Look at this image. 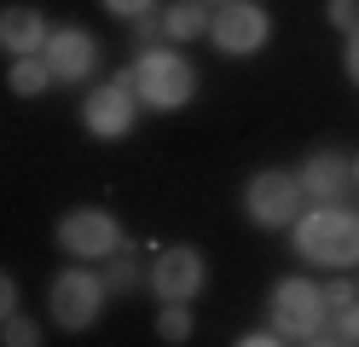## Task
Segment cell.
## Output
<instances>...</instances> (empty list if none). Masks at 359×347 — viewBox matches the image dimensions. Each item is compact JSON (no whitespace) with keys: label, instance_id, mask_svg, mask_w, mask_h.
<instances>
[{"label":"cell","instance_id":"1","mask_svg":"<svg viewBox=\"0 0 359 347\" xmlns=\"http://www.w3.org/2000/svg\"><path fill=\"white\" fill-rule=\"evenodd\" d=\"M290 243L307 266H325V272H348L359 266V208L348 203H307L296 226H290Z\"/></svg>","mask_w":359,"mask_h":347},{"label":"cell","instance_id":"2","mask_svg":"<svg viewBox=\"0 0 359 347\" xmlns=\"http://www.w3.org/2000/svg\"><path fill=\"white\" fill-rule=\"evenodd\" d=\"M128 69H133V93H140V104H145V110L174 116V110H186V104L197 99V64L180 53L174 41L140 46Z\"/></svg>","mask_w":359,"mask_h":347},{"label":"cell","instance_id":"3","mask_svg":"<svg viewBox=\"0 0 359 347\" xmlns=\"http://www.w3.org/2000/svg\"><path fill=\"white\" fill-rule=\"evenodd\" d=\"M104 301H110L104 272H93V261H70L47 284V318L58 330H93L104 318Z\"/></svg>","mask_w":359,"mask_h":347},{"label":"cell","instance_id":"4","mask_svg":"<svg viewBox=\"0 0 359 347\" xmlns=\"http://www.w3.org/2000/svg\"><path fill=\"white\" fill-rule=\"evenodd\" d=\"M266 318H273V330L284 341H307L319 347V330H325V290L313 284V278L290 272L273 284V295H266Z\"/></svg>","mask_w":359,"mask_h":347},{"label":"cell","instance_id":"5","mask_svg":"<svg viewBox=\"0 0 359 347\" xmlns=\"http://www.w3.org/2000/svg\"><path fill=\"white\" fill-rule=\"evenodd\" d=\"M302 208H307V191L290 168H261L243 185V220L261 226V231H290Z\"/></svg>","mask_w":359,"mask_h":347},{"label":"cell","instance_id":"6","mask_svg":"<svg viewBox=\"0 0 359 347\" xmlns=\"http://www.w3.org/2000/svg\"><path fill=\"white\" fill-rule=\"evenodd\" d=\"M81 128H87V139H104V145H116V139H128L133 128H140L133 69H122V76H110L104 87L87 93V99H81Z\"/></svg>","mask_w":359,"mask_h":347},{"label":"cell","instance_id":"7","mask_svg":"<svg viewBox=\"0 0 359 347\" xmlns=\"http://www.w3.org/2000/svg\"><path fill=\"white\" fill-rule=\"evenodd\" d=\"M209 41L220 58H255L273 41V12L261 0H226V6L209 12Z\"/></svg>","mask_w":359,"mask_h":347},{"label":"cell","instance_id":"8","mask_svg":"<svg viewBox=\"0 0 359 347\" xmlns=\"http://www.w3.org/2000/svg\"><path fill=\"white\" fill-rule=\"evenodd\" d=\"M53 243L70 254V261H104V254H116L128 238H122V220L110 215V208H70V215H58Z\"/></svg>","mask_w":359,"mask_h":347},{"label":"cell","instance_id":"9","mask_svg":"<svg viewBox=\"0 0 359 347\" xmlns=\"http://www.w3.org/2000/svg\"><path fill=\"white\" fill-rule=\"evenodd\" d=\"M203 284H209V261H203V249H191V243L156 249V261H151V272H145V290H151L156 301H191Z\"/></svg>","mask_w":359,"mask_h":347},{"label":"cell","instance_id":"10","mask_svg":"<svg viewBox=\"0 0 359 347\" xmlns=\"http://www.w3.org/2000/svg\"><path fill=\"white\" fill-rule=\"evenodd\" d=\"M41 58H47V69H53V87H81L99 69V41L87 35L81 23H53Z\"/></svg>","mask_w":359,"mask_h":347},{"label":"cell","instance_id":"11","mask_svg":"<svg viewBox=\"0 0 359 347\" xmlns=\"http://www.w3.org/2000/svg\"><path fill=\"white\" fill-rule=\"evenodd\" d=\"M296 179H302L307 203H342L353 191V162L342 151H307L302 168H296Z\"/></svg>","mask_w":359,"mask_h":347},{"label":"cell","instance_id":"12","mask_svg":"<svg viewBox=\"0 0 359 347\" xmlns=\"http://www.w3.org/2000/svg\"><path fill=\"white\" fill-rule=\"evenodd\" d=\"M47 35H53V18L41 6H0V53H6V58L41 53Z\"/></svg>","mask_w":359,"mask_h":347},{"label":"cell","instance_id":"13","mask_svg":"<svg viewBox=\"0 0 359 347\" xmlns=\"http://www.w3.org/2000/svg\"><path fill=\"white\" fill-rule=\"evenodd\" d=\"M156 18H163V41H174V46H191V41L209 35V6L203 0H174Z\"/></svg>","mask_w":359,"mask_h":347},{"label":"cell","instance_id":"14","mask_svg":"<svg viewBox=\"0 0 359 347\" xmlns=\"http://www.w3.org/2000/svg\"><path fill=\"white\" fill-rule=\"evenodd\" d=\"M99 266H104V290H110V295H140V290H145V272H151V266H140V254H133L128 243H122L116 254H104Z\"/></svg>","mask_w":359,"mask_h":347},{"label":"cell","instance_id":"15","mask_svg":"<svg viewBox=\"0 0 359 347\" xmlns=\"http://www.w3.org/2000/svg\"><path fill=\"white\" fill-rule=\"evenodd\" d=\"M47 87H53V69H47V58H41V53L6 64V93H18V99H41Z\"/></svg>","mask_w":359,"mask_h":347},{"label":"cell","instance_id":"16","mask_svg":"<svg viewBox=\"0 0 359 347\" xmlns=\"http://www.w3.org/2000/svg\"><path fill=\"white\" fill-rule=\"evenodd\" d=\"M319 347H359V301H348V307H330V313H325Z\"/></svg>","mask_w":359,"mask_h":347},{"label":"cell","instance_id":"17","mask_svg":"<svg viewBox=\"0 0 359 347\" xmlns=\"http://www.w3.org/2000/svg\"><path fill=\"white\" fill-rule=\"evenodd\" d=\"M191 307L186 301H163V313H156V341H168V347H180V341H191Z\"/></svg>","mask_w":359,"mask_h":347},{"label":"cell","instance_id":"18","mask_svg":"<svg viewBox=\"0 0 359 347\" xmlns=\"http://www.w3.org/2000/svg\"><path fill=\"white\" fill-rule=\"evenodd\" d=\"M0 341H6V347H35L41 341V324L24 318V313H12V318H0Z\"/></svg>","mask_w":359,"mask_h":347},{"label":"cell","instance_id":"19","mask_svg":"<svg viewBox=\"0 0 359 347\" xmlns=\"http://www.w3.org/2000/svg\"><path fill=\"white\" fill-rule=\"evenodd\" d=\"M99 6L116 18V23H133V18H145V12H156V0H99Z\"/></svg>","mask_w":359,"mask_h":347},{"label":"cell","instance_id":"20","mask_svg":"<svg viewBox=\"0 0 359 347\" xmlns=\"http://www.w3.org/2000/svg\"><path fill=\"white\" fill-rule=\"evenodd\" d=\"M325 18H330V29H353V23H359V0H325Z\"/></svg>","mask_w":359,"mask_h":347},{"label":"cell","instance_id":"21","mask_svg":"<svg viewBox=\"0 0 359 347\" xmlns=\"http://www.w3.org/2000/svg\"><path fill=\"white\" fill-rule=\"evenodd\" d=\"M325 290V313L330 307H348V301H359V284H348V278H330V284H319Z\"/></svg>","mask_w":359,"mask_h":347},{"label":"cell","instance_id":"22","mask_svg":"<svg viewBox=\"0 0 359 347\" xmlns=\"http://www.w3.org/2000/svg\"><path fill=\"white\" fill-rule=\"evenodd\" d=\"M133 41H140V46H156V41H163V18H156V12L133 18Z\"/></svg>","mask_w":359,"mask_h":347},{"label":"cell","instance_id":"23","mask_svg":"<svg viewBox=\"0 0 359 347\" xmlns=\"http://www.w3.org/2000/svg\"><path fill=\"white\" fill-rule=\"evenodd\" d=\"M342 76L359 87V23H353V29H348V46H342Z\"/></svg>","mask_w":359,"mask_h":347},{"label":"cell","instance_id":"24","mask_svg":"<svg viewBox=\"0 0 359 347\" xmlns=\"http://www.w3.org/2000/svg\"><path fill=\"white\" fill-rule=\"evenodd\" d=\"M12 313H18V278L0 266V318H12Z\"/></svg>","mask_w":359,"mask_h":347},{"label":"cell","instance_id":"25","mask_svg":"<svg viewBox=\"0 0 359 347\" xmlns=\"http://www.w3.org/2000/svg\"><path fill=\"white\" fill-rule=\"evenodd\" d=\"M278 341H284V336L273 330V324H261V330H243V336H238V347H278Z\"/></svg>","mask_w":359,"mask_h":347},{"label":"cell","instance_id":"26","mask_svg":"<svg viewBox=\"0 0 359 347\" xmlns=\"http://www.w3.org/2000/svg\"><path fill=\"white\" fill-rule=\"evenodd\" d=\"M203 6H209V12H215V6H226V0H203Z\"/></svg>","mask_w":359,"mask_h":347},{"label":"cell","instance_id":"27","mask_svg":"<svg viewBox=\"0 0 359 347\" xmlns=\"http://www.w3.org/2000/svg\"><path fill=\"white\" fill-rule=\"evenodd\" d=\"M353 185H359V156H353Z\"/></svg>","mask_w":359,"mask_h":347}]
</instances>
